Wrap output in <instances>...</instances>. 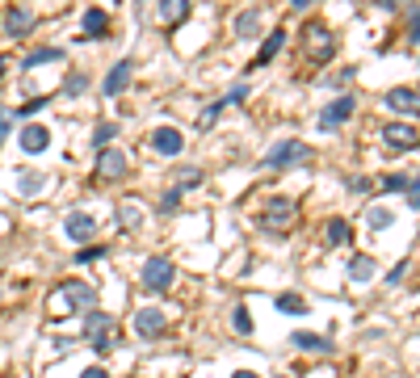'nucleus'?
<instances>
[{
    "label": "nucleus",
    "instance_id": "nucleus-16",
    "mask_svg": "<svg viewBox=\"0 0 420 378\" xmlns=\"http://www.w3.org/2000/svg\"><path fill=\"white\" fill-rule=\"evenodd\" d=\"M63 227H67V236H72V240H93V236H97V223H93L88 215H80V210H72Z\"/></svg>",
    "mask_w": 420,
    "mask_h": 378
},
{
    "label": "nucleus",
    "instance_id": "nucleus-15",
    "mask_svg": "<svg viewBox=\"0 0 420 378\" xmlns=\"http://www.w3.org/2000/svg\"><path fill=\"white\" fill-rule=\"evenodd\" d=\"M80 29H84V38H105V29H109V17H105V8H84V21H80Z\"/></svg>",
    "mask_w": 420,
    "mask_h": 378
},
{
    "label": "nucleus",
    "instance_id": "nucleus-27",
    "mask_svg": "<svg viewBox=\"0 0 420 378\" xmlns=\"http://www.w3.org/2000/svg\"><path fill=\"white\" fill-rule=\"evenodd\" d=\"M383 189H387V194H408V177H404V173H391V177H383Z\"/></svg>",
    "mask_w": 420,
    "mask_h": 378
},
{
    "label": "nucleus",
    "instance_id": "nucleus-7",
    "mask_svg": "<svg viewBox=\"0 0 420 378\" xmlns=\"http://www.w3.org/2000/svg\"><path fill=\"white\" fill-rule=\"evenodd\" d=\"M383 143L395 147V151H412L420 143V130L408 126V122H387V126H383Z\"/></svg>",
    "mask_w": 420,
    "mask_h": 378
},
{
    "label": "nucleus",
    "instance_id": "nucleus-22",
    "mask_svg": "<svg viewBox=\"0 0 420 378\" xmlns=\"http://www.w3.org/2000/svg\"><path fill=\"white\" fill-rule=\"evenodd\" d=\"M374 269H379L374 257H353V261H349V278H353V282H370Z\"/></svg>",
    "mask_w": 420,
    "mask_h": 378
},
{
    "label": "nucleus",
    "instance_id": "nucleus-12",
    "mask_svg": "<svg viewBox=\"0 0 420 378\" xmlns=\"http://www.w3.org/2000/svg\"><path fill=\"white\" fill-rule=\"evenodd\" d=\"M4 29H8V38H25V34L34 29V13H29L25 4L8 8V17H4Z\"/></svg>",
    "mask_w": 420,
    "mask_h": 378
},
{
    "label": "nucleus",
    "instance_id": "nucleus-2",
    "mask_svg": "<svg viewBox=\"0 0 420 378\" xmlns=\"http://www.w3.org/2000/svg\"><path fill=\"white\" fill-rule=\"evenodd\" d=\"M50 303H55L59 316H67V311H84V316H88V311H97V290L84 286V282H63Z\"/></svg>",
    "mask_w": 420,
    "mask_h": 378
},
{
    "label": "nucleus",
    "instance_id": "nucleus-20",
    "mask_svg": "<svg viewBox=\"0 0 420 378\" xmlns=\"http://www.w3.org/2000/svg\"><path fill=\"white\" fill-rule=\"evenodd\" d=\"M282 42H286V29H273V34L265 38V46H261V55H257V67H265V63L282 50Z\"/></svg>",
    "mask_w": 420,
    "mask_h": 378
},
{
    "label": "nucleus",
    "instance_id": "nucleus-30",
    "mask_svg": "<svg viewBox=\"0 0 420 378\" xmlns=\"http://www.w3.org/2000/svg\"><path fill=\"white\" fill-rule=\"evenodd\" d=\"M231 324H236V332H252V316H248L244 307H236V311H231Z\"/></svg>",
    "mask_w": 420,
    "mask_h": 378
},
{
    "label": "nucleus",
    "instance_id": "nucleus-19",
    "mask_svg": "<svg viewBox=\"0 0 420 378\" xmlns=\"http://www.w3.org/2000/svg\"><path fill=\"white\" fill-rule=\"evenodd\" d=\"M257 25H261V13H257V8H244V13L236 17V38H252Z\"/></svg>",
    "mask_w": 420,
    "mask_h": 378
},
{
    "label": "nucleus",
    "instance_id": "nucleus-42",
    "mask_svg": "<svg viewBox=\"0 0 420 378\" xmlns=\"http://www.w3.org/2000/svg\"><path fill=\"white\" fill-rule=\"evenodd\" d=\"M231 378H261V374H252V370H240V374H231Z\"/></svg>",
    "mask_w": 420,
    "mask_h": 378
},
{
    "label": "nucleus",
    "instance_id": "nucleus-5",
    "mask_svg": "<svg viewBox=\"0 0 420 378\" xmlns=\"http://www.w3.org/2000/svg\"><path fill=\"white\" fill-rule=\"evenodd\" d=\"M294 223V202L290 198H269L265 210H261V227L265 231H286Z\"/></svg>",
    "mask_w": 420,
    "mask_h": 378
},
{
    "label": "nucleus",
    "instance_id": "nucleus-43",
    "mask_svg": "<svg viewBox=\"0 0 420 378\" xmlns=\"http://www.w3.org/2000/svg\"><path fill=\"white\" fill-rule=\"evenodd\" d=\"M4 67H8V59H4V55H0V80H4Z\"/></svg>",
    "mask_w": 420,
    "mask_h": 378
},
{
    "label": "nucleus",
    "instance_id": "nucleus-23",
    "mask_svg": "<svg viewBox=\"0 0 420 378\" xmlns=\"http://www.w3.org/2000/svg\"><path fill=\"white\" fill-rule=\"evenodd\" d=\"M160 17H164L168 25H177V21L189 17V4H185V0H164V4H160Z\"/></svg>",
    "mask_w": 420,
    "mask_h": 378
},
{
    "label": "nucleus",
    "instance_id": "nucleus-35",
    "mask_svg": "<svg viewBox=\"0 0 420 378\" xmlns=\"http://www.w3.org/2000/svg\"><path fill=\"white\" fill-rule=\"evenodd\" d=\"M370 227H391V215H387L383 206H374V210H370Z\"/></svg>",
    "mask_w": 420,
    "mask_h": 378
},
{
    "label": "nucleus",
    "instance_id": "nucleus-3",
    "mask_svg": "<svg viewBox=\"0 0 420 378\" xmlns=\"http://www.w3.org/2000/svg\"><path fill=\"white\" fill-rule=\"evenodd\" d=\"M172 278H177V269H172V261H168V257H147V261H143V274H139L143 290L164 295V290L172 286Z\"/></svg>",
    "mask_w": 420,
    "mask_h": 378
},
{
    "label": "nucleus",
    "instance_id": "nucleus-14",
    "mask_svg": "<svg viewBox=\"0 0 420 378\" xmlns=\"http://www.w3.org/2000/svg\"><path fill=\"white\" fill-rule=\"evenodd\" d=\"M97 173H101V177H122V173H126V156H122L118 147H105V151L97 156Z\"/></svg>",
    "mask_w": 420,
    "mask_h": 378
},
{
    "label": "nucleus",
    "instance_id": "nucleus-18",
    "mask_svg": "<svg viewBox=\"0 0 420 378\" xmlns=\"http://www.w3.org/2000/svg\"><path fill=\"white\" fill-rule=\"evenodd\" d=\"M63 59V50L59 46H34L25 59H21V67H38V63H59Z\"/></svg>",
    "mask_w": 420,
    "mask_h": 378
},
{
    "label": "nucleus",
    "instance_id": "nucleus-36",
    "mask_svg": "<svg viewBox=\"0 0 420 378\" xmlns=\"http://www.w3.org/2000/svg\"><path fill=\"white\" fill-rule=\"evenodd\" d=\"M202 181V168H185L181 173V189H189V185H198Z\"/></svg>",
    "mask_w": 420,
    "mask_h": 378
},
{
    "label": "nucleus",
    "instance_id": "nucleus-37",
    "mask_svg": "<svg viewBox=\"0 0 420 378\" xmlns=\"http://www.w3.org/2000/svg\"><path fill=\"white\" fill-rule=\"evenodd\" d=\"M408 206L420 210V177H416V181H408Z\"/></svg>",
    "mask_w": 420,
    "mask_h": 378
},
{
    "label": "nucleus",
    "instance_id": "nucleus-17",
    "mask_svg": "<svg viewBox=\"0 0 420 378\" xmlns=\"http://www.w3.org/2000/svg\"><path fill=\"white\" fill-rule=\"evenodd\" d=\"M290 341H294V349H307V353H332V341L320 332H294Z\"/></svg>",
    "mask_w": 420,
    "mask_h": 378
},
{
    "label": "nucleus",
    "instance_id": "nucleus-4",
    "mask_svg": "<svg viewBox=\"0 0 420 378\" xmlns=\"http://www.w3.org/2000/svg\"><path fill=\"white\" fill-rule=\"evenodd\" d=\"M303 160H311V147L299 143V139H286V143H278V147L265 156L269 168H294V164H303Z\"/></svg>",
    "mask_w": 420,
    "mask_h": 378
},
{
    "label": "nucleus",
    "instance_id": "nucleus-39",
    "mask_svg": "<svg viewBox=\"0 0 420 378\" xmlns=\"http://www.w3.org/2000/svg\"><path fill=\"white\" fill-rule=\"evenodd\" d=\"M404 274H408V261H400V265H395V269H391V274H387V282H391V286H395V282H404Z\"/></svg>",
    "mask_w": 420,
    "mask_h": 378
},
{
    "label": "nucleus",
    "instance_id": "nucleus-40",
    "mask_svg": "<svg viewBox=\"0 0 420 378\" xmlns=\"http://www.w3.org/2000/svg\"><path fill=\"white\" fill-rule=\"evenodd\" d=\"M80 378H109V370H105V366H88Z\"/></svg>",
    "mask_w": 420,
    "mask_h": 378
},
{
    "label": "nucleus",
    "instance_id": "nucleus-24",
    "mask_svg": "<svg viewBox=\"0 0 420 378\" xmlns=\"http://www.w3.org/2000/svg\"><path fill=\"white\" fill-rule=\"evenodd\" d=\"M278 311H282V316H303L307 303H303V295H282V299H278Z\"/></svg>",
    "mask_w": 420,
    "mask_h": 378
},
{
    "label": "nucleus",
    "instance_id": "nucleus-1",
    "mask_svg": "<svg viewBox=\"0 0 420 378\" xmlns=\"http://www.w3.org/2000/svg\"><path fill=\"white\" fill-rule=\"evenodd\" d=\"M84 341L97 349V353H114L118 349V320L109 316V311H88L84 316Z\"/></svg>",
    "mask_w": 420,
    "mask_h": 378
},
{
    "label": "nucleus",
    "instance_id": "nucleus-33",
    "mask_svg": "<svg viewBox=\"0 0 420 378\" xmlns=\"http://www.w3.org/2000/svg\"><path fill=\"white\" fill-rule=\"evenodd\" d=\"M223 105H227V101H215V105H206V109H202V126H215V118L223 114Z\"/></svg>",
    "mask_w": 420,
    "mask_h": 378
},
{
    "label": "nucleus",
    "instance_id": "nucleus-25",
    "mask_svg": "<svg viewBox=\"0 0 420 378\" xmlns=\"http://www.w3.org/2000/svg\"><path fill=\"white\" fill-rule=\"evenodd\" d=\"M328 244H349V223L345 219H328Z\"/></svg>",
    "mask_w": 420,
    "mask_h": 378
},
{
    "label": "nucleus",
    "instance_id": "nucleus-9",
    "mask_svg": "<svg viewBox=\"0 0 420 378\" xmlns=\"http://www.w3.org/2000/svg\"><path fill=\"white\" fill-rule=\"evenodd\" d=\"M168 328V320H164V311L160 307H143L139 316H135V332L143 337V341H151V337H160Z\"/></svg>",
    "mask_w": 420,
    "mask_h": 378
},
{
    "label": "nucleus",
    "instance_id": "nucleus-10",
    "mask_svg": "<svg viewBox=\"0 0 420 378\" xmlns=\"http://www.w3.org/2000/svg\"><path fill=\"white\" fill-rule=\"evenodd\" d=\"M130 72H135V63L130 59H118L114 67H109V76H105V97H118V93H126V84H130Z\"/></svg>",
    "mask_w": 420,
    "mask_h": 378
},
{
    "label": "nucleus",
    "instance_id": "nucleus-21",
    "mask_svg": "<svg viewBox=\"0 0 420 378\" xmlns=\"http://www.w3.org/2000/svg\"><path fill=\"white\" fill-rule=\"evenodd\" d=\"M46 185V177L38 173V168H21V177H17V194H38Z\"/></svg>",
    "mask_w": 420,
    "mask_h": 378
},
{
    "label": "nucleus",
    "instance_id": "nucleus-29",
    "mask_svg": "<svg viewBox=\"0 0 420 378\" xmlns=\"http://www.w3.org/2000/svg\"><path fill=\"white\" fill-rule=\"evenodd\" d=\"M63 88H67L72 97H80V93H88V76H80V72H76V76H67V84H63Z\"/></svg>",
    "mask_w": 420,
    "mask_h": 378
},
{
    "label": "nucleus",
    "instance_id": "nucleus-11",
    "mask_svg": "<svg viewBox=\"0 0 420 378\" xmlns=\"http://www.w3.org/2000/svg\"><path fill=\"white\" fill-rule=\"evenodd\" d=\"M387 105H391L395 114H408V118H412V114H420V93L416 88H391V93H387Z\"/></svg>",
    "mask_w": 420,
    "mask_h": 378
},
{
    "label": "nucleus",
    "instance_id": "nucleus-41",
    "mask_svg": "<svg viewBox=\"0 0 420 378\" xmlns=\"http://www.w3.org/2000/svg\"><path fill=\"white\" fill-rule=\"evenodd\" d=\"M408 21H412V38H420V8H412V13H408Z\"/></svg>",
    "mask_w": 420,
    "mask_h": 378
},
{
    "label": "nucleus",
    "instance_id": "nucleus-26",
    "mask_svg": "<svg viewBox=\"0 0 420 378\" xmlns=\"http://www.w3.org/2000/svg\"><path fill=\"white\" fill-rule=\"evenodd\" d=\"M114 135H118V126H114V122H101V126H97V130H93V143H97V147H101V151H105V147H109V139H114Z\"/></svg>",
    "mask_w": 420,
    "mask_h": 378
},
{
    "label": "nucleus",
    "instance_id": "nucleus-32",
    "mask_svg": "<svg viewBox=\"0 0 420 378\" xmlns=\"http://www.w3.org/2000/svg\"><path fill=\"white\" fill-rule=\"evenodd\" d=\"M13 118H17V114H13L8 105H0V143H4V139H8V130H13Z\"/></svg>",
    "mask_w": 420,
    "mask_h": 378
},
{
    "label": "nucleus",
    "instance_id": "nucleus-13",
    "mask_svg": "<svg viewBox=\"0 0 420 378\" xmlns=\"http://www.w3.org/2000/svg\"><path fill=\"white\" fill-rule=\"evenodd\" d=\"M17 139H21V147H25L29 156H38V151H46V147H50V130H46V126H25Z\"/></svg>",
    "mask_w": 420,
    "mask_h": 378
},
{
    "label": "nucleus",
    "instance_id": "nucleus-34",
    "mask_svg": "<svg viewBox=\"0 0 420 378\" xmlns=\"http://www.w3.org/2000/svg\"><path fill=\"white\" fill-rule=\"evenodd\" d=\"M139 223V202H126L122 206V227H135Z\"/></svg>",
    "mask_w": 420,
    "mask_h": 378
},
{
    "label": "nucleus",
    "instance_id": "nucleus-28",
    "mask_svg": "<svg viewBox=\"0 0 420 378\" xmlns=\"http://www.w3.org/2000/svg\"><path fill=\"white\" fill-rule=\"evenodd\" d=\"M181 194H185V189H181V185H172V189L164 194V202H160V210H164V215H172V210L181 206Z\"/></svg>",
    "mask_w": 420,
    "mask_h": 378
},
{
    "label": "nucleus",
    "instance_id": "nucleus-8",
    "mask_svg": "<svg viewBox=\"0 0 420 378\" xmlns=\"http://www.w3.org/2000/svg\"><path fill=\"white\" fill-rule=\"evenodd\" d=\"M151 147H156L160 156H181L185 135H181L177 126H156V130H151Z\"/></svg>",
    "mask_w": 420,
    "mask_h": 378
},
{
    "label": "nucleus",
    "instance_id": "nucleus-31",
    "mask_svg": "<svg viewBox=\"0 0 420 378\" xmlns=\"http://www.w3.org/2000/svg\"><path fill=\"white\" fill-rule=\"evenodd\" d=\"M105 257V248H80L76 252V265H93V261H101Z\"/></svg>",
    "mask_w": 420,
    "mask_h": 378
},
{
    "label": "nucleus",
    "instance_id": "nucleus-38",
    "mask_svg": "<svg viewBox=\"0 0 420 378\" xmlns=\"http://www.w3.org/2000/svg\"><path fill=\"white\" fill-rule=\"evenodd\" d=\"M42 105H46V101H25V105H17V114H21V118H29V114H38Z\"/></svg>",
    "mask_w": 420,
    "mask_h": 378
},
{
    "label": "nucleus",
    "instance_id": "nucleus-6",
    "mask_svg": "<svg viewBox=\"0 0 420 378\" xmlns=\"http://www.w3.org/2000/svg\"><path fill=\"white\" fill-rule=\"evenodd\" d=\"M353 109H358V97H337L332 105H324L320 109V130H337V126H345L349 118H353Z\"/></svg>",
    "mask_w": 420,
    "mask_h": 378
}]
</instances>
